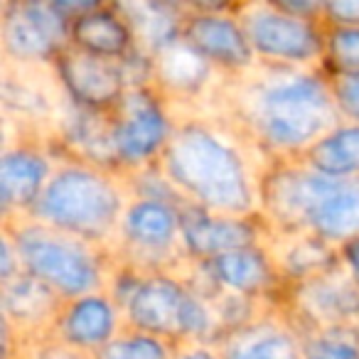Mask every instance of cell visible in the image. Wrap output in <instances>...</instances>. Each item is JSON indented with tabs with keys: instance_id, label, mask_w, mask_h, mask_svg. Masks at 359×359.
<instances>
[{
	"instance_id": "obj_1",
	"label": "cell",
	"mask_w": 359,
	"mask_h": 359,
	"mask_svg": "<svg viewBox=\"0 0 359 359\" xmlns=\"http://www.w3.org/2000/svg\"><path fill=\"white\" fill-rule=\"evenodd\" d=\"M217 116L244 133L271 163L300 160L318 138L342 121L332 81L320 67L256 65L217 84Z\"/></svg>"
},
{
	"instance_id": "obj_2",
	"label": "cell",
	"mask_w": 359,
	"mask_h": 359,
	"mask_svg": "<svg viewBox=\"0 0 359 359\" xmlns=\"http://www.w3.org/2000/svg\"><path fill=\"white\" fill-rule=\"evenodd\" d=\"M271 163L244 133L222 116L185 114L163 150L158 165L187 205L219 215L256 217L261 180Z\"/></svg>"
},
{
	"instance_id": "obj_3",
	"label": "cell",
	"mask_w": 359,
	"mask_h": 359,
	"mask_svg": "<svg viewBox=\"0 0 359 359\" xmlns=\"http://www.w3.org/2000/svg\"><path fill=\"white\" fill-rule=\"evenodd\" d=\"M259 215L271 231L310 234L342 249L359 236V177H330L303 160L271 163Z\"/></svg>"
},
{
	"instance_id": "obj_4",
	"label": "cell",
	"mask_w": 359,
	"mask_h": 359,
	"mask_svg": "<svg viewBox=\"0 0 359 359\" xmlns=\"http://www.w3.org/2000/svg\"><path fill=\"white\" fill-rule=\"evenodd\" d=\"M121 305L126 327L158 334L172 344L215 342L219 337L215 305L182 273L175 271H143L116 261L109 288Z\"/></svg>"
},
{
	"instance_id": "obj_5",
	"label": "cell",
	"mask_w": 359,
	"mask_h": 359,
	"mask_svg": "<svg viewBox=\"0 0 359 359\" xmlns=\"http://www.w3.org/2000/svg\"><path fill=\"white\" fill-rule=\"evenodd\" d=\"M128 202L130 187L123 172L84 160L60 158L27 217L114 249Z\"/></svg>"
},
{
	"instance_id": "obj_6",
	"label": "cell",
	"mask_w": 359,
	"mask_h": 359,
	"mask_svg": "<svg viewBox=\"0 0 359 359\" xmlns=\"http://www.w3.org/2000/svg\"><path fill=\"white\" fill-rule=\"evenodd\" d=\"M3 229L20 251L22 271L50 285L65 300L109 288L116 256L109 246L94 244L32 217L3 219Z\"/></svg>"
},
{
	"instance_id": "obj_7",
	"label": "cell",
	"mask_w": 359,
	"mask_h": 359,
	"mask_svg": "<svg viewBox=\"0 0 359 359\" xmlns=\"http://www.w3.org/2000/svg\"><path fill=\"white\" fill-rule=\"evenodd\" d=\"M182 207L158 197H130L111 249L116 261L143 273H182L190 264L182 249Z\"/></svg>"
},
{
	"instance_id": "obj_8",
	"label": "cell",
	"mask_w": 359,
	"mask_h": 359,
	"mask_svg": "<svg viewBox=\"0 0 359 359\" xmlns=\"http://www.w3.org/2000/svg\"><path fill=\"white\" fill-rule=\"evenodd\" d=\"M109 118L118 170L133 175L158 165L177 123V111L153 84H145L130 86Z\"/></svg>"
},
{
	"instance_id": "obj_9",
	"label": "cell",
	"mask_w": 359,
	"mask_h": 359,
	"mask_svg": "<svg viewBox=\"0 0 359 359\" xmlns=\"http://www.w3.org/2000/svg\"><path fill=\"white\" fill-rule=\"evenodd\" d=\"M182 276L207 298L217 293H234L264 303H280L288 288L266 241L226 251L210 261H190Z\"/></svg>"
},
{
	"instance_id": "obj_10",
	"label": "cell",
	"mask_w": 359,
	"mask_h": 359,
	"mask_svg": "<svg viewBox=\"0 0 359 359\" xmlns=\"http://www.w3.org/2000/svg\"><path fill=\"white\" fill-rule=\"evenodd\" d=\"M241 22L259 65L320 67L325 47V22L293 18L251 0L241 8Z\"/></svg>"
},
{
	"instance_id": "obj_11",
	"label": "cell",
	"mask_w": 359,
	"mask_h": 359,
	"mask_svg": "<svg viewBox=\"0 0 359 359\" xmlns=\"http://www.w3.org/2000/svg\"><path fill=\"white\" fill-rule=\"evenodd\" d=\"M0 40L6 65L50 67L69 45V22L47 0H3Z\"/></svg>"
},
{
	"instance_id": "obj_12",
	"label": "cell",
	"mask_w": 359,
	"mask_h": 359,
	"mask_svg": "<svg viewBox=\"0 0 359 359\" xmlns=\"http://www.w3.org/2000/svg\"><path fill=\"white\" fill-rule=\"evenodd\" d=\"M280 303L300 330L359 327V285L342 261L323 273L290 283Z\"/></svg>"
},
{
	"instance_id": "obj_13",
	"label": "cell",
	"mask_w": 359,
	"mask_h": 359,
	"mask_svg": "<svg viewBox=\"0 0 359 359\" xmlns=\"http://www.w3.org/2000/svg\"><path fill=\"white\" fill-rule=\"evenodd\" d=\"M52 72L67 101L101 114H111L130 89L123 62L89 55L72 45L55 57Z\"/></svg>"
},
{
	"instance_id": "obj_14",
	"label": "cell",
	"mask_w": 359,
	"mask_h": 359,
	"mask_svg": "<svg viewBox=\"0 0 359 359\" xmlns=\"http://www.w3.org/2000/svg\"><path fill=\"white\" fill-rule=\"evenodd\" d=\"M60 155L35 135H18V143L3 145L0 155V205L3 219L27 217L55 172Z\"/></svg>"
},
{
	"instance_id": "obj_15",
	"label": "cell",
	"mask_w": 359,
	"mask_h": 359,
	"mask_svg": "<svg viewBox=\"0 0 359 359\" xmlns=\"http://www.w3.org/2000/svg\"><path fill=\"white\" fill-rule=\"evenodd\" d=\"M222 359H305L303 330L283 303L266 305L256 318L217 339Z\"/></svg>"
},
{
	"instance_id": "obj_16",
	"label": "cell",
	"mask_w": 359,
	"mask_h": 359,
	"mask_svg": "<svg viewBox=\"0 0 359 359\" xmlns=\"http://www.w3.org/2000/svg\"><path fill=\"white\" fill-rule=\"evenodd\" d=\"M269 226L256 217L219 215L197 205L182 207V249L190 261H210L226 251L264 244Z\"/></svg>"
},
{
	"instance_id": "obj_17",
	"label": "cell",
	"mask_w": 359,
	"mask_h": 359,
	"mask_svg": "<svg viewBox=\"0 0 359 359\" xmlns=\"http://www.w3.org/2000/svg\"><path fill=\"white\" fill-rule=\"evenodd\" d=\"M182 40L224 76L246 74L259 65L239 13H190L182 22Z\"/></svg>"
},
{
	"instance_id": "obj_18",
	"label": "cell",
	"mask_w": 359,
	"mask_h": 359,
	"mask_svg": "<svg viewBox=\"0 0 359 359\" xmlns=\"http://www.w3.org/2000/svg\"><path fill=\"white\" fill-rule=\"evenodd\" d=\"M123 327L126 318L121 305L111 298L109 290H96L65 300L50 334L79 352L94 354Z\"/></svg>"
},
{
	"instance_id": "obj_19",
	"label": "cell",
	"mask_w": 359,
	"mask_h": 359,
	"mask_svg": "<svg viewBox=\"0 0 359 359\" xmlns=\"http://www.w3.org/2000/svg\"><path fill=\"white\" fill-rule=\"evenodd\" d=\"M150 57H153V86L172 106L212 94L215 84H219L224 76L190 42L182 40V35Z\"/></svg>"
},
{
	"instance_id": "obj_20",
	"label": "cell",
	"mask_w": 359,
	"mask_h": 359,
	"mask_svg": "<svg viewBox=\"0 0 359 359\" xmlns=\"http://www.w3.org/2000/svg\"><path fill=\"white\" fill-rule=\"evenodd\" d=\"M62 305H65L62 295H57L50 285L25 271L0 283L3 323L18 334L20 342L50 334Z\"/></svg>"
},
{
	"instance_id": "obj_21",
	"label": "cell",
	"mask_w": 359,
	"mask_h": 359,
	"mask_svg": "<svg viewBox=\"0 0 359 359\" xmlns=\"http://www.w3.org/2000/svg\"><path fill=\"white\" fill-rule=\"evenodd\" d=\"M69 45L106 60H126L130 52L138 50L133 30L114 3L72 20Z\"/></svg>"
},
{
	"instance_id": "obj_22",
	"label": "cell",
	"mask_w": 359,
	"mask_h": 359,
	"mask_svg": "<svg viewBox=\"0 0 359 359\" xmlns=\"http://www.w3.org/2000/svg\"><path fill=\"white\" fill-rule=\"evenodd\" d=\"M266 246L271 249L280 269V276L288 285L310 278V276H318L339 264L337 246L310 234H278V231L269 229Z\"/></svg>"
},
{
	"instance_id": "obj_23",
	"label": "cell",
	"mask_w": 359,
	"mask_h": 359,
	"mask_svg": "<svg viewBox=\"0 0 359 359\" xmlns=\"http://www.w3.org/2000/svg\"><path fill=\"white\" fill-rule=\"evenodd\" d=\"M126 18L138 42V50L155 55L165 45L182 35L185 13L170 6L168 0H111Z\"/></svg>"
},
{
	"instance_id": "obj_24",
	"label": "cell",
	"mask_w": 359,
	"mask_h": 359,
	"mask_svg": "<svg viewBox=\"0 0 359 359\" xmlns=\"http://www.w3.org/2000/svg\"><path fill=\"white\" fill-rule=\"evenodd\" d=\"M300 160L330 177H359V123L339 121Z\"/></svg>"
},
{
	"instance_id": "obj_25",
	"label": "cell",
	"mask_w": 359,
	"mask_h": 359,
	"mask_svg": "<svg viewBox=\"0 0 359 359\" xmlns=\"http://www.w3.org/2000/svg\"><path fill=\"white\" fill-rule=\"evenodd\" d=\"M175 344L143 330L123 327L89 359H172Z\"/></svg>"
},
{
	"instance_id": "obj_26",
	"label": "cell",
	"mask_w": 359,
	"mask_h": 359,
	"mask_svg": "<svg viewBox=\"0 0 359 359\" xmlns=\"http://www.w3.org/2000/svg\"><path fill=\"white\" fill-rule=\"evenodd\" d=\"M320 69L327 76H359V27L325 25Z\"/></svg>"
},
{
	"instance_id": "obj_27",
	"label": "cell",
	"mask_w": 359,
	"mask_h": 359,
	"mask_svg": "<svg viewBox=\"0 0 359 359\" xmlns=\"http://www.w3.org/2000/svg\"><path fill=\"white\" fill-rule=\"evenodd\" d=\"M305 359H359V327L303 330Z\"/></svg>"
},
{
	"instance_id": "obj_28",
	"label": "cell",
	"mask_w": 359,
	"mask_h": 359,
	"mask_svg": "<svg viewBox=\"0 0 359 359\" xmlns=\"http://www.w3.org/2000/svg\"><path fill=\"white\" fill-rule=\"evenodd\" d=\"M342 121L359 123V76H330Z\"/></svg>"
},
{
	"instance_id": "obj_29",
	"label": "cell",
	"mask_w": 359,
	"mask_h": 359,
	"mask_svg": "<svg viewBox=\"0 0 359 359\" xmlns=\"http://www.w3.org/2000/svg\"><path fill=\"white\" fill-rule=\"evenodd\" d=\"M269 8L293 18H305V20H323L325 0H261Z\"/></svg>"
},
{
	"instance_id": "obj_30",
	"label": "cell",
	"mask_w": 359,
	"mask_h": 359,
	"mask_svg": "<svg viewBox=\"0 0 359 359\" xmlns=\"http://www.w3.org/2000/svg\"><path fill=\"white\" fill-rule=\"evenodd\" d=\"M325 25L359 27V0H325Z\"/></svg>"
},
{
	"instance_id": "obj_31",
	"label": "cell",
	"mask_w": 359,
	"mask_h": 359,
	"mask_svg": "<svg viewBox=\"0 0 359 359\" xmlns=\"http://www.w3.org/2000/svg\"><path fill=\"white\" fill-rule=\"evenodd\" d=\"M20 271H22L20 251H18L13 236L3 229V239H0V283H3V280L15 278Z\"/></svg>"
},
{
	"instance_id": "obj_32",
	"label": "cell",
	"mask_w": 359,
	"mask_h": 359,
	"mask_svg": "<svg viewBox=\"0 0 359 359\" xmlns=\"http://www.w3.org/2000/svg\"><path fill=\"white\" fill-rule=\"evenodd\" d=\"M67 22L76 20V18L86 15L91 11H99V8L109 6L111 0H47Z\"/></svg>"
},
{
	"instance_id": "obj_33",
	"label": "cell",
	"mask_w": 359,
	"mask_h": 359,
	"mask_svg": "<svg viewBox=\"0 0 359 359\" xmlns=\"http://www.w3.org/2000/svg\"><path fill=\"white\" fill-rule=\"evenodd\" d=\"M172 359H222V354H219V347H217L215 342L192 339V342L175 344Z\"/></svg>"
},
{
	"instance_id": "obj_34",
	"label": "cell",
	"mask_w": 359,
	"mask_h": 359,
	"mask_svg": "<svg viewBox=\"0 0 359 359\" xmlns=\"http://www.w3.org/2000/svg\"><path fill=\"white\" fill-rule=\"evenodd\" d=\"M251 0H187L190 13H241Z\"/></svg>"
},
{
	"instance_id": "obj_35",
	"label": "cell",
	"mask_w": 359,
	"mask_h": 359,
	"mask_svg": "<svg viewBox=\"0 0 359 359\" xmlns=\"http://www.w3.org/2000/svg\"><path fill=\"white\" fill-rule=\"evenodd\" d=\"M339 261H342V266L347 269V273L352 276L354 283L359 285V236L347 241V244L339 249Z\"/></svg>"
}]
</instances>
